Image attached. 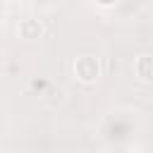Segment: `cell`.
Segmentation results:
<instances>
[{
    "instance_id": "cell-1",
    "label": "cell",
    "mask_w": 153,
    "mask_h": 153,
    "mask_svg": "<svg viewBox=\"0 0 153 153\" xmlns=\"http://www.w3.org/2000/svg\"><path fill=\"white\" fill-rule=\"evenodd\" d=\"M72 72H74L76 81H81V84H96L100 79L103 67H100V60L96 55H81V57L74 60Z\"/></svg>"
},
{
    "instance_id": "cell-2",
    "label": "cell",
    "mask_w": 153,
    "mask_h": 153,
    "mask_svg": "<svg viewBox=\"0 0 153 153\" xmlns=\"http://www.w3.org/2000/svg\"><path fill=\"white\" fill-rule=\"evenodd\" d=\"M45 33V24L43 19L38 17H24L19 24H17V36L24 38V41H36Z\"/></svg>"
},
{
    "instance_id": "cell-3",
    "label": "cell",
    "mask_w": 153,
    "mask_h": 153,
    "mask_svg": "<svg viewBox=\"0 0 153 153\" xmlns=\"http://www.w3.org/2000/svg\"><path fill=\"white\" fill-rule=\"evenodd\" d=\"M134 74L146 81V84H153V53H141L136 60H134Z\"/></svg>"
},
{
    "instance_id": "cell-4",
    "label": "cell",
    "mask_w": 153,
    "mask_h": 153,
    "mask_svg": "<svg viewBox=\"0 0 153 153\" xmlns=\"http://www.w3.org/2000/svg\"><path fill=\"white\" fill-rule=\"evenodd\" d=\"M19 2H33V0H19Z\"/></svg>"
}]
</instances>
